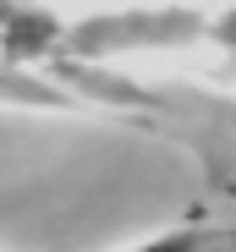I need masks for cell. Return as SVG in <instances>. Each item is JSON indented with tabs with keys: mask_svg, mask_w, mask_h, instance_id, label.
<instances>
[{
	"mask_svg": "<svg viewBox=\"0 0 236 252\" xmlns=\"http://www.w3.org/2000/svg\"><path fill=\"white\" fill-rule=\"evenodd\" d=\"M220 247H231V230L203 225V220H181V225L154 230V236H143V241L121 247V252H220Z\"/></svg>",
	"mask_w": 236,
	"mask_h": 252,
	"instance_id": "cell-1",
	"label": "cell"
}]
</instances>
